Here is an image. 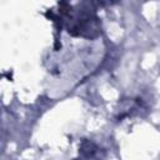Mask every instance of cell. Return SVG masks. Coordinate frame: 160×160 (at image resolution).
<instances>
[{"instance_id": "obj_1", "label": "cell", "mask_w": 160, "mask_h": 160, "mask_svg": "<svg viewBox=\"0 0 160 160\" xmlns=\"http://www.w3.org/2000/svg\"><path fill=\"white\" fill-rule=\"evenodd\" d=\"M65 24L66 30L72 36H80L86 39H94L100 35V22L95 12L90 9H79L72 10L69 6L66 10L60 11Z\"/></svg>"}, {"instance_id": "obj_2", "label": "cell", "mask_w": 160, "mask_h": 160, "mask_svg": "<svg viewBox=\"0 0 160 160\" xmlns=\"http://www.w3.org/2000/svg\"><path fill=\"white\" fill-rule=\"evenodd\" d=\"M105 150L92 140L84 139L80 142L78 158L75 160H105Z\"/></svg>"}]
</instances>
